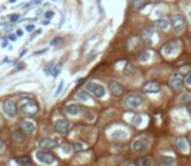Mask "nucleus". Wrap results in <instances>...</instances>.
<instances>
[{
    "mask_svg": "<svg viewBox=\"0 0 191 166\" xmlns=\"http://www.w3.org/2000/svg\"><path fill=\"white\" fill-rule=\"evenodd\" d=\"M20 112L25 117H35L39 113V105L38 103L33 101V100H26V101L21 104Z\"/></svg>",
    "mask_w": 191,
    "mask_h": 166,
    "instance_id": "nucleus-1",
    "label": "nucleus"
},
{
    "mask_svg": "<svg viewBox=\"0 0 191 166\" xmlns=\"http://www.w3.org/2000/svg\"><path fill=\"white\" fill-rule=\"evenodd\" d=\"M191 101V95L190 94H183L180 97V103H182V104H189Z\"/></svg>",
    "mask_w": 191,
    "mask_h": 166,
    "instance_id": "nucleus-25",
    "label": "nucleus"
},
{
    "mask_svg": "<svg viewBox=\"0 0 191 166\" xmlns=\"http://www.w3.org/2000/svg\"><path fill=\"white\" fill-rule=\"evenodd\" d=\"M126 166H138V165L134 164V162H129V164H126Z\"/></svg>",
    "mask_w": 191,
    "mask_h": 166,
    "instance_id": "nucleus-42",
    "label": "nucleus"
},
{
    "mask_svg": "<svg viewBox=\"0 0 191 166\" xmlns=\"http://www.w3.org/2000/svg\"><path fill=\"white\" fill-rule=\"evenodd\" d=\"M138 165L139 166H152V158L151 157H142L138 161Z\"/></svg>",
    "mask_w": 191,
    "mask_h": 166,
    "instance_id": "nucleus-22",
    "label": "nucleus"
},
{
    "mask_svg": "<svg viewBox=\"0 0 191 166\" xmlns=\"http://www.w3.org/2000/svg\"><path fill=\"white\" fill-rule=\"evenodd\" d=\"M64 88V81L60 82V85L57 86V88H56V92H55V96H59L60 94H61V91Z\"/></svg>",
    "mask_w": 191,
    "mask_h": 166,
    "instance_id": "nucleus-28",
    "label": "nucleus"
},
{
    "mask_svg": "<svg viewBox=\"0 0 191 166\" xmlns=\"http://www.w3.org/2000/svg\"><path fill=\"white\" fill-rule=\"evenodd\" d=\"M53 127H55L56 132H59L60 135H66L69 132V130H70L72 125H70V122L66 121L65 118H59L55 121Z\"/></svg>",
    "mask_w": 191,
    "mask_h": 166,
    "instance_id": "nucleus-7",
    "label": "nucleus"
},
{
    "mask_svg": "<svg viewBox=\"0 0 191 166\" xmlns=\"http://www.w3.org/2000/svg\"><path fill=\"white\" fill-rule=\"evenodd\" d=\"M190 21H191V12H190Z\"/></svg>",
    "mask_w": 191,
    "mask_h": 166,
    "instance_id": "nucleus-47",
    "label": "nucleus"
},
{
    "mask_svg": "<svg viewBox=\"0 0 191 166\" xmlns=\"http://www.w3.org/2000/svg\"><path fill=\"white\" fill-rule=\"evenodd\" d=\"M60 72H61V64H57L55 68V70H52V74H53V77H57Z\"/></svg>",
    "mask_w": 191,
    "mask_h": 166,
    "instance_id": "nucleus-29",
    "label": "nucleus"
},
{
    "mask_svg": "<svg viewBox=\"0 0 191 166\" xmlns=\"http://www.w3.org/2000/svg\"><path fill=\"white\" fill-rule=\"evenodd\" d=\"M170 86L173 87L174 90H182L185 86V82H183V78H182L180 74H174L170 79Z\"/></svg>",
    "mask_w": 191,
    "mask_h": 166,
    "instance_id": "nucleus-14",
    "label": "nucleus"
},
{
    "mask_svg": "<svg viewBox=\"0 0 191 166\" xmlns=\"http://www.w3.org/2000/svg\"><path fill=\"white\" fill-rule=\"evenodd\" d=\"M56 145H57V142L52 138H43L38 142V147L42 148V149H47V151L51 149V148H55Z\"/></svg>",
    "mask_w": 191,
    "mask_h": 166,
    "instance_id": "nucleus-13",
    "label": "nucleus"
},
{
    "mask_svg": "<svg viewBox=\"0 0 191 166\" xmlns=\"http://www.w3.org/2000/svg\"><path fill=\"white\" fill-rule=\"evenodd\" d=\"M44 16H46V18H47V20H48V18L51 20L52 17L55 16V13H53V11H48V12H46V13H44Z\"/></svg>",
    "mask_w": 191,
    "mask_h": 166,
    "instance_id": "nucleus-33",
    "label": "nucleus"
},
{
    "mask_svg": "<svg viewBox=\"0 0 191 166\" xmlns=\"http://www.w3.org/2000/svg\"><path fill=\"white\" fill-rule=\"evenodd\" d=\"M18 18H20L18 14H11V16H9V21H11V22H16V21L18 20Z\"/></svg>",
    "mask_w": 191,
    "mask_h": 166,
    "instance_id": "nucleus-34",
    "label": "nucleus"
},
{
    "mask_svg": "<svg viewBox=\"0 0 191 166\" xmlns=\"http://www.w3.org/2000/svg\"><path fill=\"white\" fill-rule=\"evenodd\" d=\"M186 109H187V113H189L190 117H191V104H190V103L187 104V105H186Z\"/></svg>",
    "mask_w": 191,
    "mask_h": 166,
    "instance_id": "nucleus-40",
    "label": "nucleus"
},
{
    "mask_svg": "<svg viewBox=\"0 0 191 166\" xmlns=\"http://www.w3.org/2000/svg\"><path fill=\"white\" fill-rule=\"evenodd\" d=\"M143 104V97L138 94H130L126 96V99L124 100V105L128 109H137Z\"/></svg>",
    "mask_w": 191,
    "mask_h": 166,
    "instance_id": "nucleus-5",
    "label": "nucleus"
},
{
    "mask_svg": "<svg viewBox=\"0 0 191 166\" xmlns=\"http://www.w3.org/2000/svg\"><path fill=\"white\" fill-rule=\"evenodd\" d=\"M108 88H109V92L113 96H117V97L125 94V87L117 81H111L108 83Z\"/></svg>",
    "mask_w": 191,
    "mask_h": 166,
    "instance_id": "nucleus-11",
    "label": "nucleus"
},
{
    "mask_svg": "<svg viewBox=\"0 0 191 166\" xmlns=\"http://www.w3.org/2000/svg\"><path fill=\"white\" fill-rule=\"evenodd\" d=\"M34 29H35V26H34V25H28V26H26V31H29V33H31Z\"/></svg>",
    "mask_w": 191,
    "mask_h": 166,
    "instance_id": "nucleus-36",
    "label": "nucleus"
},
{
    "mask_svg": "<svg viewBox=\"0 0 191 166\" xmlns=\"http://www.w3.org/2000/svg\"><path fill=\"white\" fill-rule=\"evenodd\" d=\"M169 24H170V22H169V20L165 18V17H161V18H159V20L155 22L156 27H159V29H161V30L167 29L168 26H169Z\"/></svg>",
    "mask_w": 191,
    "mask_h": 166,
    "instance_id": "nucleus-18",
    "label": "nucleus"
},
{
    "mask_svg": "<svg viewBox=\"0 0 191 166\" xmlns=\"http://www.w3.org/2000/svg\"><path fill=\"white\" fill-rule=\"evenodd\" d=\"M16 162L20 164L21 166H29L31 165V158H30V156H21L16 160Z\"/></svg>",
    "mask_w": 191,
    "mask_h": 166,
    "instance_id": "nucleus-20",
    "label": "nucleus"
},
{
    "mask_svg": "<svg viewBox=\"0 0 191 166\" xmlns=\"http://www.w3.org/2000/svg\"><path fill=\"white\" fill-rule=\"evenodd\" d=\"M147 59H150V52H148V51H146L142 56H139V60H141V61H146Z\"/></svg>",
    "mask_w": 191,
    "mask_h": 166,
    "instance_id": "nucleus-31",
    "label": "nucleus"
},
{
    "mask_svg": "<svg viewBox=\"0 0 191 166\" xmlns=\"http://www.w3.org/2000/svg\"><path fill=\"white\" fill-rule=\"evenodd\" d=\"M170 25H172L173 30H174V33H177V34L183 33V30L186 27V20H185L183 14H180V13L178 14H173L170 18Z\"/></svg>",
    "mask_w": 191,
    "mask_h": 166,
    "instance_id": "nucleus-3",
    "label": "nucleus"
},
{
    "mask_svg": "<svg viewBox=\"0 0 191 166\" xmlns=\"http://www.w3.org/2000/svg\"><path fill=\"white\" fill-rule=\"evenodd\" d=\"M20 130L22 131L25 135H33L35 131V123L33 121H30L29 118L21 120L20 121Z\"/></svg>",
    "mask_w": 191,
    "mask_h": 166,
    "instance_id": "nucleus-10",
    "label": "nucleus"
},
{
    "mask_svg": "<svg viewBox=\"0 0 191 166\" xmlns=\"http://www.w3.org/2000/svg\"><path fill=\"white\" fill-rule=\"evenodd\" d=\"M61 40H63L61 38H53V39H52V42H51V46H57V44L61 43Z\"/></svg>",
    "mask_w": 191,
    "mask_h": 166,
    "instance_id": "nucleus-32",
    "label": "nucleus"
},
{
    "mask_svg": "<svg viewBox=\"0 0 191 166\" xmlns=\"http://www.w3.org/2000/svg\"><path fill=\"white\" fill-rule=\"evenodd\" d=\"M12 140L15 142L16 144H22L25 142V134L22 132L21 130H16V131H13V134H12Z\"/></svg>",
    "mask_w": 191,
    "mask_h": 166,
    "instance_id": "nucleus-16",
    "label": "nucleus"
},
{
    "mask_svg": "<svg viewBox=\"0 0 191 166\" xmlns=\"http://www.w3.org/2000/svg\"><path fill=\"white\" fill-rule=\"evenodd\" d=\"M187 39H189V44L191 46V35H189V37H187Z\"/></svg>",
    "mask_w": 191,
    "mask_h": 166,
    "instance_id": "nucleus-44",
    "label": "nucleus"
},
{
    "mask_svg": "<svg viewBox=\"0 0 191 166\" xmlns=\"http://www.w3.org/2000/svg\"><path fill=\"white\" fill-rule=\"evenodd\" d=\"M142 114H135L134 116V118H133V125H135V126H139L142 123Z\"/></svg>",
    "mask_w": 191,
    "mask_h": 166,
    "instance_id": "nucleus-26",
    "label": "nucleus"
},
{
    "mask_svg": "<svg viewBox=\"0 0 191 166\" xmlns=\"http://www.w3.org/2000/svg\"><path fill=\"white\" fill-rule=\"evenodd\" d=\"M152 34H154L152 29H146V30H144V33H143V35H144V38L147 39V37H148V38L152 37Z\"/></svg>",
    "mask_w": 191,
    "mask_h": 166,
    "instance_id": "nucleus-30",
    "label": "nucleus"
},
{
    "mask_svg": "<svg viewBox=\"0 0 191 166\" xmlns=\"http://www.w3.org/2000/svg\"><path fill=\"white\" fill-rule=\"evenodd\" d=\"M186 85H187V86H191V73L189 74V75L187 77H186Z\"/></svg>",
    "mask_w": 191,
    "mask_h": 166,
    "instance_id": "nucleus-37",
    "label": "nucleus"
},
{
    "mask_svg": "<svg viewBox=\"0 0 191 166\" xmlns=\"http://www.w3.org/2000/svg\"><path fill=\"white\" fill-rule=\"evenodd\" d=\"M159 162L161 166H170L174 164V158H172V157H168V156H161L159 158Z\"/></svg>",
    "mask_w": 191,
    "mask_h": 166,
    "instance_id": "nucleus-19",
    "label": "nucleus"
},
{
    "mask_svg": "<svg viewBox=\"0 0 191 166\" xmlns=\"http://www.w3.org/2000/svg\"><path fill=\"white\" fill-rule=\"evenodd\" d=\"M161 90V85L156 81H150V82H146L143 85V91L144 92H148V94H155V92H159Z\"/></svg>",
    "mask_w": 191,
    "mask_h": 166,
    "instance_id": "nucleus-12",
    "label": "nucleus"
},
{
    "mask_svg": "<svg viewBox=\"0 0 191 166\" xmlns=\"http://www.w3.org/2000/svg\"><path fill=\"white\" fill-rule=\"evenodd\" d=\"M72 148L74 151H77V152H79V151H83L85 148H86V145L83 143H79V142H77V143H73L72 144Z\"/></svg>",
    "mask_w": 191,
    "mask_h": 166,
    "instance_id": "nucleus-24",
    "label": "nucleus"
},
{
    "mask_svg": "<svg viewBox=\"0 0 191 166\" xmlns=\"http://www.w3.org/2000/svg\"><path fill=\"white\" fill-rule=\"evenodd\" d=\"M16 37H17V35H9V39H11V40H15Z\"/></svg>",
    "mask_w": 191,
    "mask_h": 166,
    "instance_id": "nucleus-43",
    "label": "nucleus"
},
{
    "mask_svg": "<svg viewBox=\"0 0 191 166\" xmlns=\"http://www.w3.org/2000/svg\"><path fill=\"white\" fill-rule=\"evenodd\" d=\"M3 110H4V113H5L8 117H9V118H16V116H17V105H16V103L13 101V100H9V99L4 100Z\"/></svg>",
    "mask_w": 191,
    "mask_h": 166,
    "instance_id": "nucleus-9",
    "label": "nucleus"
},
{
    "mask_svg": "<svg viewBox=\"0 0 191 166\" xmlns=\"http://www.w3.org/2000/svg\"><path fill=\"white\" fill-rule=\"evenodd\" d=\"M40 33H42V30H40V29H39V30H35V33H34V34H31V37H30V40H33V39L35 38L37 35H39V34H40Z\"/></svg>",
    "mask_w": 191,
    "mask_h": 166,
    "instance_id": "nucleus-35",
    "label": "nucleus"
},
{
    "mask_svg": "<svg viewBox=\"0 0 191 166\" xmlns=\"http://www.w3.org/2000/svg\"><path fill=\"white\" fill-rule=\"evenodd\" d=\"M148 147H150V140L146 136L137 138L131 144V148L135 153H143V152H146L148 149Z\"/></svg>",
    "mask_w": 191,
    "mask_h": 166,
    "instance_id": "nucleus-6",
    "label": "nucleus"
},
{
    "mask_svg": "<svg viewBox=\"0 0 191 166\" xmlns=\"http://www.w3.org/2000/svg\"><path fill=\"white\" fill-rule=\"evenodd\" d=\"M86 91H89V92L92 96H95L96 99H102V97H104V95H105V87L99 85V83H95V82L86 83Z\"/></svg>",
    "mask_w": 191,
    "mask_h": 166,
    "instance_id": "nucleus-4",
    "label": "nucleus"
},
{
    "mask_svg": "<svg viewBox=\"0 0 191 166\" xmlns=\"http://www.w3.org/2000/svg\"><path fill=\"white\" fill-rule=\"evenodd\" d=\"M128 136V132L126 131H124V130H117V131H115L113 134H112V138L115 139H117V140H122V139H125Z\"/></svg>",
    "mask_w": 191,
    "mask_h": 166,
    "instance_id": "nucleus-21",
    "label": "nucleus"
},
{
    "mask_svg": "<svg viewBox=\"0 0 191 166\" xmlns=\"http://www.w3.org/2000/svg\"><path fill=\"white\" fill-rule=\"evenodd\" d=\"M176 148L182 153H185L187 151V142L185 138H177L176 139Z\"/></svg>",
    "mask_w": 191,
    "mask_h": 166,
    "instance_id": "nucleus-17",
    "label": "nucleus"
},
{
    "mask_svg": "<svg viewBox=\"0 0 191 166\" xmlns=\"http://www.w3.org/2000/svg\"><path fill=\"white\" fill-rule=\"evenodd\" d=\"M147 2L146 0H134V7L135 8H142Z\"/></svg>",
    "mask_w": 191,
    "mask_h": 166,
    "instance_id": "nucleus-27",
    "label": "nucleus"
},
{
    "mask_svg": "<svg viewBox=\"0 0 191 166\" xmlns=\"http://www.w3.org/2000/svg\"><path fill=\"white\" fill-rule=\"evenodd\" d=\"M16 35L18 37V38H21V37L24 35V31H22V30H21V29H18V30H17V31H16Z\"/></svg>",
    "mask_w": 191,
    "mask_h": 166,
    "instance_id": "nucleus-39",
    "label": "nucleus"
},
{
    "mask_svg": "<svg viewBox=\"0 0 191 166\" xmlns=\"http://www.w3.org/2000/svg\"><path fill=\"white\" fill-rule=\"evenodd\" d=\"M180 48H181L180 40H177V39H173V40H169L168 43H165V44L163 46L161 52H163V55L165 56V57H169V56L176 55L177 52L180 51Z\"/></svg>",
    "mask_w": 191,
    "mask_h": 166,
    "instance_id": "nucleus-2",
    "label": "nucleus"
},
{
    "mask_svg": "<svg viewBox=\"0 0 191 166\" xmlns=\"http://www.w3.org/2000/svg\"><path fill=\"white\" fill-rule=\"evenodd\" d=\"M81 112V107L78 104H68L65 107V114L68 116H78Z\"/></svg>",
    "mask_w": 191,
    "mask_h": 166,
    "instance_id": "nucleus-15",
    "label": "nucleus"
},
{
    "mask_svg": "<svg viewBox=\"0 0 191 166\" xmlns=\"http://www.w3.org/2000/svg\"><path fill=\"white\" fill-rule=\"evenodd\" d=\"M37 158L38 161H40L42 164H46V165H50V164H53L56 161V157L53 153H51L50 151L47 149H42V151H38L37 152Z\"/></svg>",
    "mask_w": 191,
    "mask_h": 166,
    "instance_id": "nucleus-8",
    "label": "nucleus"
},
{
    "mask_svg": "<svg viewBox=\"0 0 191 166\" xmlns=\"http://www.w3.org/2000/svg\"><path fill=\"white\" fill-rule=\"evenodd\" d=\"M15 2H16V0H9V3H11V4H13Z\"/></svg>",
    "mask_w": 191,
    "mask_h": 166,
    "instance_id": "nucleus-46",
    "label": "nucleus"
},
{
    "mask_svg": "<svg viewBox=\"0 0 191 166\" xmlns=\"http://www.w3.org/2000/svg\"><path fill=\"white\" fill-rule=\"evenodd\" d=\"M130 2H134V0H130Z\"/></svg>",
    "mask_w": 191,
    "mask_h": 166,
    "instance_id": "nucleus-49",
    "label": "nucleus"
},
{
    "mask_svg": "<svg viewBox=\"0 0 191 166\" xmlns=\"http://www.w3.org/2000/svg\"><path fill=\"white\" fill-rule=\"evenodd\" d=\"M189 142H190V143H191V134H190V135H189Z\"/></svg>",
    "mask_w": 191,
    "mask_h": 166,
    "instance_id": "nucleus-45",
    "label": "nucleus"
},
{
    "mask_svg": "<svg viewBox=\"0 0 191 166\" xmlns=\"http://www.w3.org/2000/svg\"><path fill=\"white\" fill-rule=\"evenodd\" d=\"M76 97H77L78 100H81V101H89V100H90L89 95L86 94V91H79V92H77Z\"/></svg>",
    "mask_w": 191,
    "mask_h": 166,
    "instance_id": "nucleus-23",
    "label": "nucleus"
},
{
    "mask_svg": "<svg viewBox=\"0 0 191 166\" xmlns=\"http://www.w3.org/2000/svg\"><path fill=\"white\" fill-rule=\"evenodd\" d=\"M4 147H5V144H4V142H3V140H0V152H2V151L4 149Z\"/></svg>",
    "mask_w": 191,
    "mask_h": 166,
    "instance_id": "nucleus-41",
    "label": "nucleus"
},
{
    "mask_svg": "<svg viewBox=\"0 0 191 166\" xmlns=\"http://www.w3.org/2000/svg\"><path fill=\"white\" fill-rule=\"evenodd\" d=\"M47 51V48H43V49H40V51H37L35 53H34V56H38V55H43L44 52Z\"/></svg>",
    "mask_w": 191,
    "mask_h": 166,
    "instance_id": "nucleus-38",
    "label": "nucleus"
},
{
    "mask_svg": "<svg viewBox=\"0 0 191 166\" xmlns=\"http://www.w3.org/2000/svg\"><path fill=\"white\" fill-rule=\"evenodd\" d=\"M152 2H159V0H152Z\"/></svg>",
    "mask_w": 191,
    "mask_h": 166,
    "instance_id": "nucleus-48",
    "label": "nucleus"
}]
</instances>
